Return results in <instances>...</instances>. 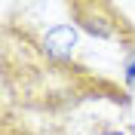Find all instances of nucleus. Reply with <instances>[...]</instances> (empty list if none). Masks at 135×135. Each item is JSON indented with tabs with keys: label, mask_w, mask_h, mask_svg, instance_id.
Returning <instances> with one entry per match:
<instances>
[{
	"label": "nucleus",
	"mask_w": 135,
	"mask_h": 135,
	"mask_svg": "<svg viewBox=\"0 0 135 135\" xmlns=\"http://www.w3.org/2000/svg\"><path fill=\"white\" fill-rule=\"evenodd\" d=\"M101 135H120V132H101Z\"/></svg>",
	"instance_id": "f257e3e1"
}]
</instances>
